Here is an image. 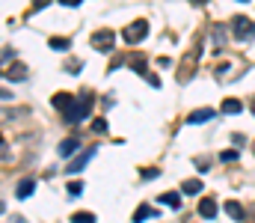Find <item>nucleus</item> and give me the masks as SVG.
<instances>
[{
  "mask_svg": "<svg viewBox=\"0 0 255 223\" xmlns=\"http://www.w3.org/2000/svg\"><path fill=\"white\" fill-rule=\"evenodd\" d=\"M89 110H92V95H80V98H74V104L65 110V122H68V125H77V122H83V119L89 116Z\"/></svg>",
  "mask_w": 255,
  "mask_h": 223,
  "instance_id": "1",
  "label": "nucleus"
},
{
  "mask_svg": "<svg viewBox=\"0 0 255 223\" xmlns=\"http://www.w3.org/2000/svg\"><path fill=\"white\" fill-rule=\"evenodd\" d=\"M232 33H235L238 42H253L255 39V24L250 18H241V15H238V18L232 21Z\"/></svg>",
  "mask_w": 255,
  "mask_h": 223,
  "instance_id": "2",
  "label": "nucleus"
},
{
  "mask_svg": "<svg viewBox=\"0 0 255 223\" xmlns=\"http://www.w3.org/2000/svg\"><path fill=\"white\" fill-rule=\"evenodd\" d=\"M148 36V24L139 18V21H133L130 27H125V33H122V39H125L128 45H136V42H142Z\"/></svg>",
  "mask_w": 255,
  "mask_h": 223,
  "instance_id": "3",
  "label": "nucleus"
},
{
  "mask_svg": "<svg viewBox=\"0 0 255 223\" xmlns=\"http://www.w3.org/2000/svg\"><path fill=\"white\" fill-rule=\"evenodd\" d=\"M92 45H95L101 54H110L113 45H116V33H113V30H98V33L92 36Z\"/></svg>",
  "mask_w": 255,
  "mask_h": 223,
  "instance_id": "4",
  "label": "nucleus"
},
{
  "mask_svg": "<svg viewBox=\"0 0 255 223\" xmlns=\"http://www.w3.org/2000/svg\"><path fill=\"white\" fill-rule=\"evenodd\" d=\"M199 54H202V51H199V48H193L190 54L184 57V63H181V69H178V80H181V83H184V80L190 77V72L196 69V63H199Z\"/></svg>",
  "mask_w": 255,
  "mask_h": 223,
  "instance_id": "5",
  "label": "nucleus"
},
{
  "mask_svg": "<svg viewBox=\"0 0 255 223\" xmlns=\"http://www.w3.org/2000/svg\"><path fill=\"white\" fill-rule=\"evenodd\" d=\"M199 218H205V221H214L217 218V200L214 197H202L199 200Z\"/></svg>",
  "mask_w": 255,
  "mask_h": 223,
  "instance_id": "6",
  "label": "nucleus"
},
{
  "mask_svg": "<svg viewBox=\"0 0 255 223\" xmlns=\"http://www.w3.org/2000/svg\"><path fill=\"white\" fill-rule=\"evenodd\" d=\"M95 152H98L95 146H92V149H86V152H80V155H77V158H74V161L68 164V173H71V176H74V173H80V170H83V167L89 164V158H92Z\"/></svg>",
  "mask_w": 255,
  "mask_h": 223,
  "instance_id": "7",
  "label": "nucleus"
},
{
  "mask_svg": "<svg viewBox=\"0 0 255 223\" xmlns=\"http://www.w3.org/2000/svg\"><path fill=\"white\" fill-rule=\"evenodd\" d=\"M208 119H214V110H211V107H199V110H193L190 116H187L190 125H202V122H208Z\"/></svg>",
  "mask_w": 255,
  "mask_h": 223,
  "instance_id": "8",
  "label": "nucleus"
},
{
  "mask_svg": "<svg viewBox=\"0 0 255 223\" xmlns=\"http://www.w3.org/2000/svg\"><path fill=\"white\" fill-rule=\"evenodd\" d=\"M3 74H6L9 80H24V77L30 74V69H27L24 63H12V66H9V69H6Z\"/></svg>",
  "mask_w": 255,
  "mask_h": 223,
  "instance_id": "9",
  "label": "nucleus"
},
{
  "mask_svg": "<svg viewBox=\"0 0 255 223\" xmlns=\"http://www.w3.org/2000/svg\"><path fill=\"white\" fill-rule=\"evenodd\" d=\"M223 209H226V215H229V218H235V221H244V215H247V212H244V206H241L238 200H229Z\"/></svg>",
  "mask_w": 255,
  "mask_h": 223,
  "instance_id": "10",
  "label": "nucleus"
},
{
  "mask_svg": "<svg viewBox=\"0 0 255 223\" xmlns=\"http://www.w3.org/2000/svg\"><path fill=\"white\" fill-rule=\"evenodd\" d=\"M51 104H54L57 110H68V107L74 104V95H68V92H57V95L51 98Z\"/></svg>",
  "mask_w": 255,
  "mask_h": 223,
  "instance_id": "11",
  "label": "nucleus"
},
{
  "mask_svg": "<svg viewBox=\"0 0 255 223\" xmlns=\"http://www.w3.org/2000/svg\"><path fill=\"white\" fill-rule=\"evenodd\" d=\"M33 191H36V179H21V182H18V191H15V194H18L21 200H27V197H30Z\"/></svg>",
  "mask_w": 255,
  "mask_h": 223,
  "instance_id": "12",
  "label": "nucleus"
},
{
  "mask_svg": "<svg viewBox=\"0 0 255 223\" xmlns=\"http://www.w3.org/2000/svg\"><path fill=\"white\" fill-rule=\"evenodd\" d=\"M77 149H80V140H77V137H68V140H63V143H60V155H63V158H68V155H74Z\"/></svg>",
  "mask_w": 255,
  "mask_h": 223,
  "instance_id": "13",
  "label": "nucleus"
},
{
  "mask_svg": "<svg viewBox=\"0 0 255 223\" xmlns=\"http://www.w3.org/2000/svg\"><path fill=\"white\" fill-rule=\"evenodd\" d=\"M148 218H157V212H154L151 206H139V209L133 212V223H142V221H148Z\"/></svg>",
  "mask_w": 255,
  "mask_h": 223,
  "instance_id": "14",
  "label": "nucleus"
},
{
  "mask_svg": "<svg viewBox=\"0 0 255 223\" xmlns=\"http://www.w3.org/2000/svg\"><path fill=\"white\" fill-rule=\"evenodd\" d=\"M211 36H214V48H217V51H214V54H220V51H223V48H226V30H223V27H220V24H217V27H214V33H211Z\"/></svg>",
  "mask_w": 255,
  "mask_h": 223,
  "instance_id": "15",
  "label": "nucleus"
},
{
  "mask_svg": "<svg viewBox=\"0 0 255 223\" xmlns=\"http://www.w3.org/2000/svg\"><path fill=\"white\" fill-rule=\"evenodd\" d=\"M220 110H223V113H229V116H232V113H241V110H244V104H241V101H238V98H226V101H223V107H220Z\"/></svg>",
  "mask_w": 255,
  "mask_h": 223,
  "instance_id": "16",
  "label": "nucleus"
},
{
  "mask_svg": "<svg viewBox=\"0 0 255 223\" xmlns=\"http://www.w3.org/2000/svg\"><path fill=\"white\" fill-rule=\"evenodd\" d=\"M160 203H163V206H169V209H181V197H178V194H172V191L160 194Z\"/></svg>",
  "mask_w": 255,
  "mask_h": 223,
  "instance_id": "17",
  "label": "nucleus"
},
{
  "mask_svg": "<svg viewBox=\"0 0 255 223\" xmlns=\"http://www.w3.org/2000/svg\"><path fill=\"white\" fill-rule=\"evenodd\" d=\"M181 191H184V194H202V182H199V179H187V182L181 185Z\"/></svg>",
  "mask_w": 255,
  "mask_h": 223,
  "instance_id": "18",
  "label": "nucleus"
},
{
  "mask_svg": "<svg viewBox=\"0 0 255 223\" xmlns=\"http://www.w3.org/2000/svg\"><path fill=\"white\" fill-rule=\"evenodd\" d=\"M71 223H95V215L92 212H74L71 215Z\"/></svg>",
  "mask_w": 255,
  "mask_h": 223,
  "instance_id": "19",
  "label": "nucleus"
},
{
  "mask_svg": "<svg viewBox=\"0 0 255 223\" xmlns=\"http://www.w3.org/2000/svg\"><path fill=\"white\" fill-rule=\"evenodd\" d=\"M51 48L65 51V48H68V39H65V36H51Z\"/></svg>",
  "mask_w": 255,
  "mask_h": 223,
  "instance_id": "20",
  "label": "nucleus"
},
{
  "mask_svg": "<svg viewBox=\"0 0 255 223\" xmlns=\"http://www.w3.org/2000/svg\"><path fill=\"white\" fill-rule=\"evenodd\" d=\"M92 131L95 134H107V119H95L92 122Z\"/></svg>",
  "mask_w": 255,
  "mask_h": 223,
  "instance_id": "21",
  "label": "nucleus"
},
{
  "mask_svg": "<svg viewBox=\"0 0 255 223\" xmlns=\"http://www.w3.org/2000/svg\"><path fill=\"white\" fill-rule=\"evenodd\" d=\"M83 194V182H71L68 185V197H80Z\"/></svg>",
  "mask_w": 255,
  "mask_h": 223,
  "instance_id": "22",
  "label": "nucleus"
},
{
  "mask_svg": "<svg viewBox=\"0 0 255 223\" xmlns=\"http://www.w3.org/2000/svg\"><path fill=\"white\" fill-rule=\"evenodd\" d=\"M235 158H238V149H229V152H223V155H220V161H226V164H229V161H235Z\"/></svg>",
  "mask_w": 255,
  "mask_h": 223,
  "instance_id": "23",
  "label": "nucleus"
},
{
  "mask_svg": "<svg viewBox=\"0 0 255 223\" xmlns=\"http://www.w3.org/2000/svg\"><path fill=\"white\" fill-rule=\"evenodd\" d=\"M160 176V170L157 167H148V170H142V179H157Z\"/></svg>",
  "mask_w": 255,
  "mask_h": 223,
  "instance_id": "24",
  "label": "nucleus"
},
{
  "mask_svg": "<svg viewBox=\"0 0 255 223\" xmlns=\"http://www.w3.org/2000/svg\"><path fill=\"white\" fill-rule=\"evenodd\" d=\"M80 66H83V63H80V60H68V63H65V69H68V72H77V69H80Z\"/></svg>",
  "mask_w": 255,
  "mask_h": 223,
  "instance_id": "25",
  "label": "nucleus"
},
{
  "mask_svg": "<svg viewBox=\"0 0 255 223\" xmlns=\"http://www.w3.org/2000/svg\"><path fill=\"white\" fill-rule=\"evenodd\" d=\"M145 80H148V83H151V86H154V89H157V86H160V77H157V74H145Z\"/></svg>",
  "mask_w": 255,
  "mask_h": 223,
  "instance_id": "26",
  "label": "nucleus"
},
{
  "mask_svg": "<svg viewBox=\"0 0 255 223\" xmlns=\"http://www.w3.org/2000/svg\"><path fill=\"white\" fill-rule=\"evenodd\" d=\"M208 164H211V161H208V158H196V167H199V170H202V173H205V170H208Z\"/></svg>",
  "mask_w": 255,
  "mask_h": 223,
  "instance_id": "27",
  "label": "nucleus"
},
{
  "mask_svg": "<svg viewBox=\"0 0 255 223\" xmlns=\"http://www.w3.org/2000/svg\"><path fill=\"white\" fill-rule=\"evenodd\" d=\"M9 98H12V92L9 89H0V101H9Z\"/></svg>",
  "mask_w": 255,
  "mask_h": 223,
  "instance_id": "28",
  "label": "nucleus"
},
{
  "mask_svg": "<svg viewBox=\"0 0 255 223\" xmlns=\"http://www.w3.org/2000/svg\"><path fill=\"white\" fill-rule=\"evenodd\" d=\"M253 113H255V101H253Z\"/></svg>",
  "mask_w": 255,
  "mask_h": 223,
  "instance_id": "29",
  "label": "nucleus"
},
{
  "mask_svg": "<svg viewBox=\"0 0 255 223\" xmlns=\"http://www.w3.org/2000/svg\"><path fill=\"white\" fill-rule=\"evenodd\" d=\"M0 146H3V143H0Z\"/></svg>",
  "mask_w": 255,
  "mask_h": 223,
  "instance_id": "30",
  "label": "nucleus"
}]
</instances>
